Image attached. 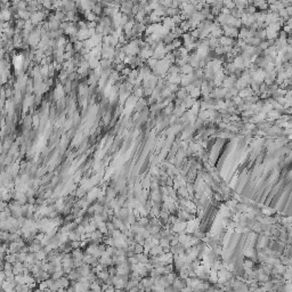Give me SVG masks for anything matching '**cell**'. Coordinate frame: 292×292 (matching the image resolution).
Returning a JSON list of instances; mask_svg holds the SVG:
<instances>
[{
    "mask_svg": "<svg viewBox=\"0 0 292 292\" xmlns=\"http://www.w3.org/2000/svg\"><path fill=\"white\" fill-rule=\"evenodd\" d=\"M22 64H23V57L21 56V55L14 57V65H15V69H16V70H20V69L22 67Z\"/></svg>",
    "mask_w": 292,
    "mask_h": 292,
    "instance_id": "5b68a950",
    "label": "cell"
},
{
    "mask_svg": "<svg viewBox=\"0 0 292 292\" xmlns=\"http://www.w3.org/2000/svg\"><path fill=\"white\" fill-rule=\"evenodd\" d=\"M5 261L9 262V264H15L17 261V257H16V253H8L6 257H5Z\"/></svg>",
    "mask_w": 292,
    "mask_h": 292,
    "instance_id": "277c9868",
    "label": "cell"
},
{
    "mask_svg": "<svg viewBox=\"0 0 292 292\" xmlns=\"http://www.w3.org/2000/svg\"><path fill=\"white\" fill-rule=\"evenodd\" d=\"M15 285H16L15 283L4 281L1 284V290L4 292H15Z\"/></svg>",
    "mask_w": 292,
    "mask_h": 292,
    "instance_id": "6da1fadb",
    "label": "cell"
},
{
    "mask_svg": "<svg viewBox=\"0 0 292 292\" xmlns=\"http://www.w3.org/2000/svg\"><path fill=\"white\" fill-rule=\"evenodd\" d=\"M56 283L57 285H58V288H61V289H67L71 285L70 279H67V277H64V276H62L61 279H56Z\"/></svg>",
    "mask_w": 292,
    "mask_h": 292,
    "instance_id": "7a4b0ae2",
    "label": "cell"
},
{
    "mask_svg": "<svg viewBox=\"0 0 292 292\" xmlns=\"http://www.w3.org/2000/svg\"><path fill=\"white\" fill-rule=\"evenodd\" d=\"M0 17L4 18V20H9V17H10V13H9L8 10L4 9V10L0 13Z\"/></svg>",
    "mask_w": 292,
    "mask_h": 292,
    "instance_id": "8992f818",
    "label": "cell"
},
{
    "mask_svg": "<svg viewBox=\"0 0 292 292\" xmlns=\"http://www.w3.org/2000/svg\"><path fill=\"white\" fill-rule=\"evenodd\" d=\"M23 270H24V265H23V262L16 261L15 264H13V273H14V275L23 274Z\"/></svg>",
    "mask_w": 292,
    "mask_h": 292,
    "instance_id": "3957f363",
    "label": "cell"
}]
</instances>
